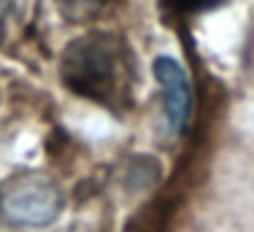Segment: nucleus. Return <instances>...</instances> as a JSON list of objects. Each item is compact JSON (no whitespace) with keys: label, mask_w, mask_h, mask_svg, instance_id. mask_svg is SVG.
<instances>
[{"label":"nucleus","mask_w":254,"mask_h":232,"mask_svg":"<svg viewBox=\"0 0 254 232\" xmlns=\"http://www.w3.org/2000/svg\"><path fill=\"white\" fill-rule=\"evenodd\" d=\"M60 78L76 95L119 111L130 106L132 84H135L130 44L119 33H108V30H92L78 35L63 52Z\"/></svg>","instance_id":"nucleus-1"},{"label":"nucleus","mask_w":254,"mask_h":232,"mask_svg":"<svg viewBox=\"0 0 254 232\" xmlns=\"http://www.w3.org/2000/svg\"><path fill=\"white\" fill-rule=\"evenodd\" d=\"M63 205L60 184L38 170L19 173L0 186V213L19 227H46L63 213Z\"/></svg>","instance_id":"nucleus-2"},{"label":"nucleus","mask_w":254,"mask_h":232,"mask_svg":"<svg viewBox=\"0 0 254 232\" xmlns=\"http://www.w3.org/2000/svg\"><path fill=\"white\" fill-rule=\"evenodd\" d=\"M152 70H154V78L162 89V108H165L168 132H171V135H179L187 127L190 103H192V89H190L187 70L181 68L173 57H157Z\"/></svg>","instance_id":"nucleus-3"},{"label":"nucleus","mask_w":254,"mask_h":232,"mask_svg":"<svg viewBox=\"0 0 254 232\" xmlns=\"http://www.w3.org/2000/svg\"><path fill=\"white\" fill-rule=\"evenodd\" d=\"M60 8V14L70 22H84V19H92L95 14L103 8L106 0H54Z\"/></svg>","instance_id":"nucleus-4"},{"label":"nucleus","mask_w":254,"mask_h":232,"mask_svg":"<svg viewBox=\"0 0 254 232\" xmlns=\"http://www.w3.org/2000/svg\"><path fill=\"white\" fill-rule=\"evenodd\" d=\"M22 5V0H0V22L5 19V16H11L16 8Z\"/></svg>","instance_id":"nucleus-5"},{"label":"nucleus","mask_w":254,"mask_h":232,"mask_svg":"<svg viewBox=\"0 0 254 232\" xmlns=\"http://www.w3.org/2000/svg\"><path fill=\"white\" fill-rule=\"evenodd\" d=\"M190 5H205V3H211V0H187Z\"/></svg>","instance_id":"nucleus-6"}]
</instances>
